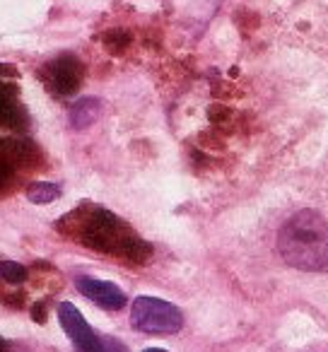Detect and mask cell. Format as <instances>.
I'll return each mask as SVG.
<instances>
[{
    "label": "cell",
    "mask_w": 328,
    "mask_h": 352,
    "mask_svg": "<svg viewBox=\"0 0 328 352\" xmlns=\"http://www.w3.org/2000/svg\"><path fill=\"white\" fill-rule=\"evenodd\" d=\"M99 113H102V102L94 97H87V99H80V102H75L73 107H70V123H73V128H87L92 126L94 121L99 118Z\"/></svg>",
    "instance_id": "5b68a950"
},
{
    "label": "cell",
    "mask_w": 328,
    "mask_h": 352,
    "mask_svg": "<svg viewBox=\"0 0 328 352\" xmlns=\"http://www.w3.org/2000/svg\"><path fill=\"white\" fill-rule=\"evenodd\" d=\"M0 275L8 280V283H22L27 278V270L20 263H0Z\"/></svg>",
    "instance_id": "52a82bcc"
},
{
    "label": "cell",
    "mask_w": 328,
    "mask_h": 352,
    "mask_svg": "<svg viewBox=\"0 0 328 352\" xmlns=\"http://www.w3.org/2000/svg\"><path fill=\"white\" fill-rule=\"evenodd\" d=\"M278 251L287 265L307 273L328 268V222L316 210H299L280 227Z\"/></svg>",
    "instance_id": "6da1fadb"
},
{
    "label": "cell",
    "mask_w": 328,
    "mask_h": 352,
    "mask_svg": "<svg viewBox=\"0 0 328 352\" xmlns=\"http://www.w3.org/2000/svg\"><path fill=\"white\" fill-rule=\"evenodd\" d=\"M58 196H61L58 184L39 182V184H32V186L27 188V198H30L34 206H49V203L58 201Z\"/></svg>",
    "instance_id": "8992f818"
},
{
    "label": "cell",
    "mask_w": 328,
    "mask_h": 352,
    "mask_svg": "<svg viewBox=\"0 0 328 352\" xmlns=\"http://www.w3.org/2000/svg\"><path fill=\"white\" fill-rule=\"evenodd\" d=\"M75 287L85 294L92 304L107 309V311H118V309L126 307L128 297L118 285L107 283V280H97V278H78L75 280Z\"/></svg>",
    "instance_id": "277c9868"
},
{
    "label": "cell",
    "mask_w": 328,
    "mask_h": 352,
    "mask_svg": "<svg viewBox=\"0 0 328 352\" xmlns=\"http://www.w3.org/2000/svg\"><path fill=\"white\" fill-rule=\"evenodd\" d=\"M142 352H167V350H162V347H147V350H142Z\"/></svg>",
    "instance_id": "ba28073f"
},
{
    "label": "cell",
    "mask_w": 328,
    "mask_h": 352,
    "mask_svg": "<svg viewBox=\"0 0 328 352\" xmlns=\"http://www.w3.org/2000/svg\"><path fill=\"white\" fill-rule=\"evenodd\" d=\"M58 321L63 326L65 336L75 342L80 352H102V342H99L97 333L92 331L85 316L80 314V309L70 302H63L58 307Z\"/></svg>",
    "instance_id": "3957f363"
},
{
    "label": "cell",
    "mask_w": 328,
    "mask_h": 352,
    "mask_svg": "<svg viewBox=\"0 0 328 352\" xmlns=\"http://www.w3.org/2000/svg\"><path fill=\"white\" fill-rule=\"evenodd\" d=\"M131 323L135 331L147 336H169L184 328V314L172 302L142 294L131 304Z\"/></svg>",
    "instance_id": "7a4b0ae2"
}]
</instances>
